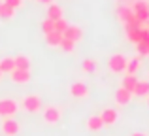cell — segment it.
I'll list each match as a JSON object with an SVG mask.
<instances>
[{
  "label": "cell",
  "mask_w": 149,
  "mask_h": 136,
  "mask_svg": "<svg viewBox=\"0 0 149 136\" xmlns=\"http://www.w3.org/2000/svg\"><path fill=\"white\" fill-rule=\"evenodd\" d=\"M10 77H11L13 83H29L30 81V70H17L15 68L10 74Z\"/></svg>",
  "instance_id": "12"
},
{
  "label": "cell",
  "mask_w": 149,
  "mask_h": 136,
  "mask_svg": "<svg viewBox=\"0 0 149 136\" xmlns=\"http://www.w3.org/2000/svg\"><path fill=\"white\" fill-rule=\"evenodd\" d=\"M136 49H138L140 57H147L149 55V32L142 29V40L136 44Z\"/></svg>",
  "instance_id": "11"
},
{
  "label": "cell",
  "mask_w": 149,
  "mask_h": 136,
  "mask_svg": "<svg viewBox=\"0 0 149 136\" xmlns=\"http://www.w3.org/2000/svg\"><path fill=\"white\" fill-rule=\"evenodd\" d=\"M117 17H119L125 25H140L142 27V23L136 19V15H134V11H132L130 6H119L117 8Z\"/></svg>",
  "instance_id": "2"
},
{
  "label": "cell",
  "mask_w": 149,
  "mask_h": 136,
  "mask_svg": "<svg viewBox=\"0 0 149 136\" xmlns=\"http://www.w3.org/2000/svg\"><path fill=\"white\" fill-rule=\"evenodd\" d=\"M81 36H83V32H81V29L77 25H68V27H66V30L62 32V38L72 40L74 44H76L77 40H81Z\"/></svg>",
  "instance_id": "10"
},
{
  "label": "cell",
  "mask_w": 149,
  "mask_h": 136,
  "mask_svg": "<svg viewBox=\"0 0 149 136\" xmlns=\"http://www.w3.org/2000/svg\"><path fill=\"white\" fill-rule=\"evenodd\" d=\"M6 4H10L11 8H19V6H23V0H4Z\"/></svg>",
  "instance_id": "28"
},
{
  "label": "cell",
  "mask_w": 149,
  "mask_h": 136,
  "mask_svg": "<svg viewBox=\"0 0 149 136\" xmlns=\"http://www.w3.org/2000/svg\"><path fill=\"white\" fill-rule=\"evenodd\" d=\"M36 2H40V4H47V6H49V4H53V0H36Z\"/></svg>",
  "instance_id": "29"
},
{
  "label": "cell",
  "mask_w": 149,
  "mask_h": 136,
  "mask_svg": "<svg viewBox=\"0 0 149 136\" xmlns=\"http://www.w3.org/2000/svg\"><path fill=\"white\" fill-rule=\"evenodd\" d=\"M130 136H146V134H143V133H132Z\"/></svg>",
  "instance_id": "30"
},
{
  "label": "cell",
  "mask_w": 149,
  "mask_h": 136,
  "mask_svg": "<svg viewBox=\"0 0 149 136\" xmlns=\"http://www.w3.org/2000/svg\"><path fill=\"white\" fill-rule=\"evenodd\" d=\"M138 68H140V57H132V59L127 61V68H125V72L130 74V76H134Z\"/></svg>",
  "instance_id": "21"
},
{
  "label": "cell",
  "mask_w": 149,
  "mask_h": 136,
  "mask_svg": "<svg viewBox=\"0 0 149 136\" xmlns=\"http://www.w3.org/2000/svg\"><path fill=\"white\" fill-rule=\"evenodd\" d=\"M132 11H134L136 19H138L140 23H147L149 21V2L147 0H134V4H132Z\"/></svg>",
  "instance_id": "1"
},
{
  "label": "cell",
  "mask_w": 149,
  "mask_h": 136,
  "mask_svg": "<svg viewBox=\"0 0 149 136\" xmlns=\"http://www.w3.org/2000/svg\"><path fill=\"white\" fill-rule=\"evenodd\" d=\"M61 110H58L57 106H47L44 110V121L47 123V125H55L57 121H61Z\"/></svg>",
  "instance_id": "6"
},
{
  "label": "cell",
  "mask_w": 149,
  "mask_h": 136,
  "mask_svg": "<svg viewBox=\"0 0 149 136\" xmlns=\"http://www.w3.org/2000/svg\"><path fill=\"white\" fill-rule=\"evenodd\" d=\"M47 19L51 21H57V19H62V8L58 4H49L47 6Z\"/></svg>",
  "instance_id": "15"
},
{
  "label": "cell",
  "mask_w": 149,
  "mask_h": 136,
  "mask_svg": "<svg viewBox=\"0 0 149 136\" xmlns=\"http://www.w3.org/2000/svg\"><path fill=\"white\" fill-rule=\"evenodd\" d=\"M66 27H68V23H66L64 21V19H57V21H55V30H53V32H64V30H66Z\"/></svg>",
  "instance_id": "26"
},
{
  "label": "cell",
  "mask_w": 149,
  "mask_h": 136,
  "mask_svg": "<svg viewBox=\"0 0 149 136\" xmlns=\"http://www.w3.org/2000/svg\"><path fill=\"white\" fill-rule=\"evenodd\" d=\"M81 68H83V72L93 74V72L96 70V61H95V59H85L83 64H81Z\"/></svg>",
  "instance_id": "24"
},
{
  "label": "cell",
  "mask_w": 149,
  "mask_h": 136,
  "mask_svg": "<svg viewBox=\"0 0 149 136\" xmlns=\"http://www.w3.org/2000/svg\"><path fill=\"white\" fill-rule=\"evenodd\" d=\"M74 45H76V44H74V42L72 40H66V38H62V42H61V45H58V47H62V49H64V51H74Z\"/></svg>",
  "instance_id": "27"
},
{
  "label": "cell",
  "mask_w": 149,
  "mask_h": 136,
  "mask_svg": "<svg viewBox=\"0 0 149 136\" xmlns=\"http://www.w3.org/2000/svg\"><path fill=\"white\" fill-rule=\"evenodd\" d=\"M127 57L125 55H121V53H115V55H111L109 57V61H108V66L109 70H111L113 74H119V72H125V68H127Z\"/></svg>",
  "instance_id": "4"
},
{
  "label": "cell",
  "mask_w": 149,
  "mask_h": 136,
  "mask_svg": "<svg viewBox=\"0 0 149 136\" xmlns=\"http://www.w3.org/2000/svg\"><path fill=\"white\" fill-rule=\"evenodd\" d=\"M2 133L6 134V136H15L19 133V123L15 121V119H11V117H4V121H2Z\"/></svg>",
  "instance_id": "8"
},
{
  "label": "cell",
  "mask_w": 149,
  "mask_h": 136,
  "mask_svg": "<svg viewBox=\"0 0 149 136\" xmlns=\"http://www.w3.org/2000/svg\"><path fill=\"white\" fill-rule=\"evenodd\" d=\"M147 106H149V98H147Z\"/></svg>",
  "instance_id": "31"
},
{
  "label": "cell",
  "mask_w": 149,
  "mask_h": 136,
  "mask_svg": "<svg viewBox=\"0 0 149 136\" xmlns=\"http://www.w3.org/2000/svg\"><path fill=\"white\" fill-rule=\"evenodd\" d=\"M132 95L136 96H147L149 95V81H138L134 87V91H132Z\"/></svg>",
  "instance_id": "17"
},
{
  "label": "cell",
  "mask_w": 149,
  "mask_h": 136,
  "mask_svg": "<svg viewBox=\"0 0 149 136\" xmlns=\"http://www.w3.org/2000/svg\"><path fill=\"white\" fill-rule=\"evenodd\" d=\"M70 95L76 96V98H85V96L89 95V87L83 81H76V83L70 85Z\"/></svg>",
  "instance_id": "9"
},
{
  "label": "cell",
  "mask_w": 149,
  "mask_h": 136,
  "mask_svg": "<svg viewBox=\"0 0 149 136\" xmlns=\"http://www.w3.org/2000/svg\"><path fill=\"white\" fill-rule=\"evenodd\" d=\"M21 108L25 112H29V114H36V112H40L42 108V100L38 95H29L25 96V98L21 100Z\"/></svg>",
  "instance_id": "3"
},
{
  "label": "cell",
  "mask_w": 149,
  "mask_h": 136,
  "mask_svg": "<svg viewBox=\"0 0 149 136\" xmlns=\"http://www.w3.org/2000/svg\"><path fill=\"white\" fill-rule=\"evenodd\" d=\"M0 77H2V72H0Z\"/></svg>",
  "instance_id": "32"
},
{
  "label": "cell",
  "mask_w": 149,
  "mask_h": 136,
  "mask_svg": "<svg viewBox=\"0 0 149 136\" xmlns=\"http://www.w3.org/2000/svg\"><path fill=\"white\" fill-rule=\"evenodd\" d=\"M100 119H102V123H104L106 127H109V125H113V123L117 121V112L113 110V108H106V110L100 114Z\"/></svg>",
  "instance_id": "13"
},
{
  "label": "cell",
  "mask_w": 149,
  "mask_h": 136,
  "mask_svg": "<svg viewBox=\"0 0 149 136\" xmlns=\"http://www.w3.org/2000/svg\"><path fill=\"white\" fill-rule=\"evenodd\" d=\"M102 127H104V123H102L100 115H93V117L87 119V129L89 130H100Z\"/></svg>",
  "instance_id": "20"
},
{
  "label": "cell",
  "mask_w": 149,
  "mask_h": 136,
  "mask_svg": "<svg viewBox=\"0 0 149 136\" xmlns=\"http://www.w3.org/2000/svg\"><path fill=\"white\" fill-rule=\"evenodd\" d=\"M136 83H138V77L136 76H130V74H127V76L123 77V85L121 87H125L127 91H134V87H136Z\"/></svg>",
  "instance_id": "22"
},
{
  "label": "cell",
  "mask_w": 149,
  "mask_h": 136,
  "mask_svg": "<svg viewBox=\"0 0 149 136\" xmlns=\"http://www.w3.org/2000/svg\"><path fill=\"white\" fill-rule=\"evenodd\" d=\"M130 98H132V93H130V91H127L125 87H119V89L115 91V102H117V104H121V106L128 104V102H130Z\"/></svg>",
  "instance_id": "14"
},
{
  "label": "cell",
  "mask_w": 149,
  "mask_h": 136,
  "mask_svg": "<svg viewBox=\"0 0 149 136\" xmlns=\"http://www.w3.org/2000/svg\"><path fill=\"white\" fill-rule=\"evenodd\" d=\"M45 42H47V45H51V47H58L61 42H62V34L61 32H49L45 36Z\"/></svg>",
  "instance_id": "19"
},
{
  "label": "cell",
  "mask_w": 149,
  "mask_h": 136,
  "mask_svg": "<svg viewBox=\"0 0 149 136\" xmlns=\"http://www.w3.org/2000/svg\"><path fill=\"white\" fill-rule=\"evenodd\" d=\"M15 70V63L11 57H4L2 61H0V72L2 74H11Z\"/></svg>",
  "instance_id": "16"
},
{
  "label": "cell",
  "mask_w": 149,
  "mask_h": 136,
  "mask_svg": "<svg viewBox=\"0 0 149 136\" xmlns=\"http://www.w3.org/2000/svg\"><path fill=\"white\" fill-rule=\"evenodd\" d=\"M13 63H15V68H17V70H29L30 68V59L25 57V55L13 57Z\"/></svg>",
  "instance_id": "18"
},
{
  "label": "cell",
  "mask_w": 149,
  "mask_h": 136,
  "mask_svg": "<svg viewBox=\"0 0 149 136\" xmlns=\"http://www.w3.org/2000/svg\"><path fill=\"white\" fill-rule=\"evenodd\" d=\"M19 110V104L11 98H2L0 100V115L2 117H13V114Z\"/></svg>",
  "instance_id": "5"
},
{
  "label": "cell",
  "mask_w": 149,
  "mask_h": 136,
  "mask_svg": "<svg viewBox=\"0 0 149 136\" xmlns=\"http://www.w3.org/2000/svg\"><path fill=\"white\" fill-rule=\"evenodd\" d=\"M0 4H2V0H0Z\"/></svg>",
  "instance_id": "33"
},
{
  "label": "cell",
  "mask_w": 149,
  "mask_h": 136,
  "mask_svg": "<svg viewBox=\"0 0 149 136\" xmlns=\"http://www.w3.org/2000/svg\"><path fill=\"white\" fill-rule=\"evenodd\" d=\"M13 15H15V8H11L10 4H6V2L0 4V19H10V17H13Z\"/></svg>",
  "instance_id": "23"
},
{
  "label": "cell",
  "mask_w": 149,
  "mask_h": 136,
  "mask_svg": "<svg viewBox=\"0 0 149 136\" xmlns=\"http://www.w3.org/2000/svg\"><path fill=\"white\" fill-rule=\"evenodd\" d=\"M125 32H127L128 42H132V44H138L142 40V27L140 25H125Z\"/></svg>",
  "instance_id": "7"
},
{
  "label": "cell",
  "mask_w": 149,
  "mask_h": 136,
  "mask_svg": "<svg viewBox=\"0 0 149 136\" xmlns=\"http://www.w3.org/2000/svg\"><path fill=\"white\" fill-rule=\"evenodd\" d=\"M55 30V21H51V19H45V21H42V32L47 36L49 32H53Z\"/></svg>",
  "instance_id": "25"
}]
</instances>
